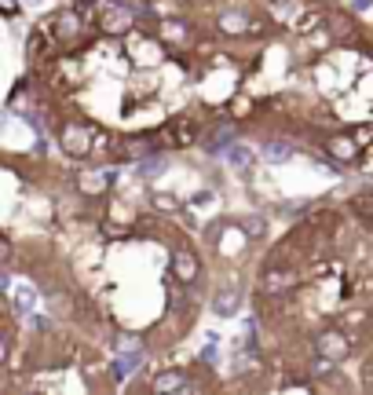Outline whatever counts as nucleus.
Listing matches in <instances>:
<instances>
[{"label": "nucleus", "mask_w": 373, "mask_h": 395, "mask_svg": "<svg viewBox=\"0 0 373 395\" xmlns=\"http://www.w3.org/2000/svg\"><path fill=\"white\" fill-rule=\"evenodd\" d=\"M157 37H162L165 44L183 40V37H187V23H162V26H157Z\"/></svg>", "instance_id": "15"}, {"label": "nucleus", "mask_w": 373, "mask_h": 395, "mask_svg": "<svg viewBox=\"0 0 373 395\" xmlns=\"http://www.w3.org/2000/svg\"><path fill=\"white\" fill-rule=\"evenodd\" d=\"M220 26L227 29V34H253V29H249L253 23L245 18V12H227V15L220 18Z\"/></svg>", "instance_id": "13"}, {"label": "nucleus", "mask_w": 373, "mask_h": 395, "mask_svg": "<svg viewBox=\"0 0 373 395\" xmlns=\"http://www.w3.org/2000/svg\"><path fill=\"white\" fill-rule=\"evenodd\" d=\"M242 307V290L238 285H220L216 296H212V311L220 318H234V311Z\"/></svg>", "instance_id": "5"}, {"label": "nucleus", "mask_w": 373, "mask_h": 395, "mask_svg": "<svg viewBox=\"0 0 373 395\" xmlns=\"http://www.w3.org/2000/svg\"><path fill=\"white\" fill-rule=\"evenodd\" d=\"M260 157H263V162H271V165H282V162H290V157H293V143H285V140H263Z\"/></svg>", "instance_id": "9"}, {"label": "nucleus", "mask_w": 373, "mask_h": 395, "mask_svg": "<svg viewBox=\"0 0 373 395\" xmlns=\"http://www.w3.org/2000/svg\"><path fill=\"white\" fill-rule=\"evenodd\" d=\"M136 8H129V4H106V12H103V18H99V26L106 29V34H125V29H132V23H136Z\"/></svg>", "instance_id": "4"}, {"label": "nucleus", "mask_w": 373, "mask_h": 395, "mask_svg": "<svg viewBox=\"0 0 373 395\" xmlns=\"http://www.w3.org/2000/svg\"><path fill=\"white\" fill-rule=\"evenodd\" d=\"M296 282H300V275H296L293 268H279V264H271V268L260 275V290H263V293H271V296L296 290Z\"/></svg>", "instance_id": "2"}, {"label": "nucleus", "mask_w": 373, "mask_h": 395, "mask_svg": "<svg viewBox=\"0 0 373 395\" xmlns=\"http://www.w3.org/2000/svg\"><path fill=\"white\" fill-rule=\"evenodd\" d=\"M59 146L73 157H84L92 154V125L88 121H62L59 125Z\"/></svg>", "instance_id": "1"}, {"label": "nucleus", "mask_w": 373, "mask_h": 395, "mask_svg": "<svg viewBox=\"0 0 373 395\" xmlns=\"http://www.w3.org/2000/svg\"><path fill=\"white\" fill-rule=\"evenodd\" d=\"M227 162H231L234 168H238V173H249V168H253V154L245 151V146H238V143H234L231 151H227Z\"/></svg>", "instance_id": "14"}, {"label": "nucleus", "mask_w": 373, "mask_h": 395, "mask_svg": "<svg viewBox=\"0 0 373 395\" xmlns=\"http://www.w3.org/2000/svg\"><path fill=\"white\" fill-rule=\"evenodd\" d=\"M268 15L279 18L282 26H296L304 15V4L300 0H268Z\"/></svg>", "instance_id": "6"}, {"label": "nucleus", "mask_w": 373, "mask_h": 395, "mask_svg": "<svg viewBox=\"0 0 373 395\" xmlns=\"http://www.w3.org/2000/svg\"><path fill=\"white\" fill-rule=\"evenodd\" d=\"M165 165H168V157L154 151V154H146L143 162H140V176H143V179H157V176L165 173Z\"/></svg>", "instance_id": "12"}, {"label": "nucleus", "mask_w": 373, "mask_h": 395, "mask_svg": "<svg viewBox=\"0 0 373 395\" xmlns=\"http://www.w3.org/2000/svg\"><path fill=\"white\" fill-rule=\"evenodd\" d=\"M198 392V384H190L187 381V373H172V370H168V373H157V377L151 381V392Z\"/></svg>", "instance_id": "8"}, {"label": "nucleus", "mask_w": 373, "mask_h": 395, "mask_svg": "<svg viewBox=\"0 0 373 395\" xmlns=\"http://www.w3.org/2000/svg\"><path fill=\"white\" fill-rule=\"evenodd\" d=\"M359 146H362V143H355V140H348V136H333V140L326 143V151L333 154V157H340V162H351V157L359 154Z\"/></svg>", "instance_id": "11"}, {"label": "nucleus", "mask_w": 373, "mask_h": 395, "mask_svg": "<svg viewBox=\"0 0 373 395\" xmlns=\"http://www.w3.org/2000/svg\"><path fill=\"white\" fill-rule=\"evenodd\" d=\"M172 271H176V282H194L198 279V256L187 249V245H179V253H176V264H172Z\"/></svg>", "instance_id": "7"}, {"label": "nucleus", "mask_w": 373, "mask_h": 395, "mask_svg": "<svg viewBox=\"0 0 373 395\" xmlns=\"http://www.w3.org/2000/svg\"><path fill=\"white\" fill-rule=\"evenodd\" d=\"M110 183H117V173H110V168H106V173H84L81 176V190H84V194H103Z\"/></svg>", "instance_id": "10"}, {"label": "nucleus", "mask_w": 373, "mask_h": 395, "mask_svg": "<svg viewBox=\"0 0 373 395\" xmlns=\"http://www.w3.org/2000/svg\"><path fill=\"white\" fill-rule=\"evenodd\" d=\"M318 351H322L326 359H344L348 351H351V337H348V329H340V326H329L318 333Z\"/></svg>", "instance_id": "3"}, {"label": "nucleus", "mask_w": 373, "mask_h": 395, "mask_svg": "<svg viewBox=\"0 0 373 395\" xmlns=\"http://www.w3.org/2000/svg\"><path fill=\"white\" fill-rule=\"evenodd\" d=\"M201 362H209V366H212V362H216V348H205V351H201Z\"/></svg>", "instance_id": "17"}, {"label": "nucleus", "mask_w": 373, "mask_h": 395, "mask_svg": "<svg viewBox=\"0 0 373 395\" xmlns=\"http://www.w3.org/2000/svg\"><path fill=\"white\" fill-rule=\"evenodd\" d=\"M263 231H268V223H263L260 216H249V220H245V234H249V238H260Z\"/></svg>", "instance_id": "16"}]
</instances>
